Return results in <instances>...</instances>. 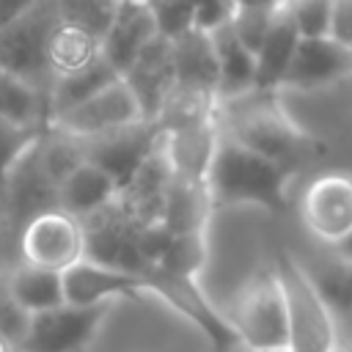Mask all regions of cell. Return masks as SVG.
I'll return each mask as SVG.
<instances>
[{
	"mask_svg": "<svg viewBox=\"0 0 352 352\" xmlns=\"http://www.w3.org/2000/svg\"><path fill=\"white\" fill-rule=\"evenodd\" d=\"M19 261L66 272L72 264L85 258V231L82 220L63 212V209H47L25 223V228L16 236Z\"/></svg>",
	"mask_w": 352,
	"mask_h": 352,
	"instance_id": "obj_8",
	"label": "cell"
},
{
	"mask_svg": "<svg viewBox=\"0 0 352 352\" xmlns=\"http://www.w3.org/2000/svg\"><path fill=\"white\" fill-rule=\"evenodd\" d=\"M0 352H16V346H14V341H8L6 336H0Z\"/></svg>",
	"mask_w": 352,
	"mask_h": 352,
	"instance_id": "obj_37",
	"label": "cell"
},
{
	"mask_svg": "<svg viewBox=\"0 0 352 352\" xmlns=\"http://www.w3.org/2000/svg\"><path fill=\"white\" fill-rule=\"evenodd\" d=\"M38 0H0V30L16 22L22 14H28Z\"/></svg>",
	"mask_w": 352,
	"mask_h": 352,
	"instance_id": "obj_34",
	"label": "cell"
},
{
	"mask_svg": "<svg viewBox=\"0 0 352 352\" xmlns=\"http://www.w3.org/2000/svg\"><path fill=\"white\" fill-rule=\"evenodd\" d=\"M349 52H352V50H349Z\"/></svg>",
	"mask_w": 352,
	"mask_h": 352,
	"instance_id": "obj_39",
	"label": "cell"
},
{
	"mask_svg": "<svg viewBox=\"0 0 352 352\" xmlns=\"http://www.w3.org/2000/svg\"><path fill=\"white\" fill-rule=\"evenodd\" d=\"M212 209L214 206L204 182L173 173L162 201L160 226L168 234H206Z\"/></svg>",
	"mask_w": 352,
	"mask_h": 352,
	"instance_id": "obj_19",
	"label": "cell"
},
{
	"mask_svg": "<svg viewBox=\"0 0 352 352\" xmlns=\"http://www.w3.org/2000/svg\"><path fill=\"white\" fill-rule=\"evenodd\" d=\"M228 19L206 30L217 58V102L242 96L256 88V55L239 41Z\"/></svg>",
	"mask_w": 352,
	"mask_h": 352,
	"instance_id": "obj_18",
	"label": "cell"
},
{
	"mask_svg": "<svg viewBox=\"0 0 352 352\" xmlns=\"http://www.w3.org/2000/svg\"><path fill=\"white\" fill-rule=\"evenodd\" d=\"M283 11V8H280ZM278 16V11H248V8H234L231 11V28H234V33L239 36V41L256 55V50H258V44L264 41V36H267V30H270V25H272V19Z\"/></svg>",
	"mask_w": 352,
	"mask_h": 352,
	"instance_id": "obj_30",
	"label": "cell"
},
{
	"mask_svg": "<svg viewBox=\"0 0 352 352\" xmlns=\"http://www.w3.org/2000/svg\"><path fill=\"white\" fill-rule=\"evenodd\" d=\"M0 118L28 129H47L50 126L47 94L30 85L28 80L0 69Z\"/></svg>",
	"mask_w": 352,
	"mask_h": 352,
	"instance_id": "obj_25",
	"label": "cell"
},
{
	"mask_svg": "<svg viewBox=\"0 0 352 352\" xmlns=\"http://www.w3.org/2000/svg\"><path fill=\"white\" fill-rule=\"evenodd\" d=\"M121 80L132 91L143 118L154 121L176 85L170 38L157 36L151 44H146V50L132 60V66L121 74Z\"/></svg>",
	"mask_w": 352,
	"mask_h": 352,
	"instance_id": "obj_16",
	"label": "cell"
},
{
	"mask_svg": "<svg viewBox=\"0 0 352 352\" xmlns=\"http://www.w3.org/2000/svg\"><path fill=\"white\" fill-rule=\"evenodd\" d=\"M58 14L52 0H38L28 14L0 30V69L28 80L50 96L52 74L47 69V38Z\"/></svg>",
	"mask_w": 352,
	"mask_h": 352,
	"instance_id": "obj_5",
	"label": "cell"
},
{
	"mask_svg": "<svg viewBox=\"0 0 352 352\" xmlns=\"http://www.w3.org/2000/svg\"><path fill=\"white\" fill-rule=\"evenodd\" d=\"M160 143H162V132L154 121H135L129 126L80 140L85 160L99 165L104 173H110L118 190L132 179V173L151 157V151Z\"/></svg>",
	"mask_w": 352,
	"mask_h": 352,
	"instance_id": "obj_12",
	"label": "cell"
},
{
	"mask_svg": "<svg viewBox=\"0 0 352 352\" xmlns=\"http://www.w3.org/2000/svg\"><path fill=\"white\" fill-rule=\"evenodd\" d=\"M286 11L300 33V38L330 36V11L333 0H289Z\"/></svg>",
	"mask_w": 352,
	"mask_h": 352,
	"instance_id": "obj_28",
	"label": "cell"
},
{
	"mask_svg": "<svg viewBox=\"0 0 352 352\" xmlns=\"http://www.w3.org/2000/svg\"><path fill=\"white\" fill-rule=\"evenodd\" d=\"M6 236H8V226H6V217H3V206H0V245L6 242Z\"/></svg>",
	"mask_w": 352,
	"mask_h": 352,
	"instance_id": "obj_38",
	"label": "cell"
},
{
	"mask_svg": "<svg viewBox=\"0 0 352 352\" xmlns=\"http://www.w3.org/2000/svg\"><path fill=\"white\" fill-rule=\"evenodd\" d=\"M330 38L352 50V0H333Z\"/></svg>",
	"mask_w": 352,
	"mask_h": 352,
	"instance_id": "obj_33",
	"label": "cell"
},
{
	"mask_svg": "<svg viewBox=\"0 0 352 352\" xmlns=\"http://www.w3.org/2000/svg\"><path fill=\"white\" fill-rule=\"evenodd\" d=\"M333 250H338L341 256H346V258L352 261V231H349V234H346V236H344V239H341V242H338Z\"/></svg>",
	"mask_w": 352,
	"mask_h": 352,
	"instance_id": "obj_36",
	"label": "cell"
},
{
	"mask_svg": "<svg viewBox=\"0 0 352 352\" xmlns=\"http://www.w3.org/2000/svg\"><path fill=\"white\" fill-rule=\"evenodd\" d=\"M135 121H146L132 91L124 85V80L118 77L116 82H110L107 88L96 91L94 96H88L85 102H80L77 107L55 116L50 121L52 129H60L72 138H94V135H104L110 129H121L129 126Z\"/></svg>",
	"mask_w": 352,
	"mask_h": 352,
	"instance_id": "obj_14",
	"label": "cell"
},
{
	"mask_svg": "<svg viewBox=\"0 0 352 352\" xmlns=\"http://www.w3.org/2000/svg\"><path fill=\"white\" fill-rule=\"evenodd\" d=\"M52 6L58 14V22L77 25L102 38L113 19L118 0H52Z\"/></svg>",
	"mask_w": 352,
	"mask_h": 352,
	"instance_id": "obj_27",
	"label": "cell"
},
{
	"mask_svg": "<svg viewBox=\"0 0 352 352\" xmlns=\"http://www.w3.org/2000/svg\"><path fill=\"white\" fill-rule=\"evenodd\" d=\"M154 19L157 30L165 38H176L184 30L195 28V0H146Z\"/></svg>",
	"mask_w": 352,
	"mask_h": 352,
	"instance_id": "obj_29",
	"label": "cell"
},
{
	"mask_svg": "<svg viewBox=\"0 0 352 352\" xmlns=\"http://www.w3.org/2000/svg\"><path fill=\"white\" fill-rule=\"evenodd\" d=\"M289 0H231L234 8H248V11H280L286 8Z\"/></svg>",
	"mask_w": 352,
	"mask_h": 352,
	"instance_id": "obj_35",
	"label": "cell"
},
{
	"mask_svg": "<svg viewBox=\"0 0 352 352\" xmlns=\"http://www.w3.org/2000/svg\"><path fill=\"white\" fill-rule=\"evenodd\" d=\"M113 305L116 302H60L41 314H30L25 316L16 352H85Z\"/></svg>",
	"mask_w": 352,
	"mask_h": 352,
	"instance_id": "obj_4",
	"label": "cell"
},
{
	"mask_svg": "<svg viewBox=\"0 0 352 352\" xmlns=\"http://www.w3.org/2000/svg\"><path fill=\"white\" fill-rule=\"evenodd\" d=\"M289 256L294 258L308 286L314 289L316 300L327 311L336 327L338 349L352 346V261L327 245H319V253H308V256L289 253Z\"/></svg>",
	"mask_w": 352,
	"mask_h": 352,
	"instance_id": "obj_10",
	"label": "cell"
},
{
	"mask_svg": "<svg viewBox=\"0 0 352 352\" xmlns=\"http://www.w3.org/2000/svg\"><path fill=\"white\" fill-rule=\"evenodd\" d=\"M349 77H352L349 47L333 41L330 36L300 38L278 94H319L341 85Z\"/></svg>",
	"mask_w": 352,
	"mask_h": 352,
	"instance_id": "obj_13",
	"label": "cell"
},
{
	"mask_svg": "<svg viewBox=\"0 0 352 352\" xmlns=\"http://www.w3.org/2000/svg\"><path fill=\"white\" fill-rule=\"evenodd\" d=\"M118 198V184L110 173H104L99 165L82 160L72 173L63 176L58 184V209L74 214V217H88L96 209L113 204Z\"/></svg>",
	"mask_w": 352,
	"mask_h": 352,
	"instance_id": "obj_21",
	"label": "cell"
},
{
	"mask_svg": "<svg viewBox=\"0 0 352 352\" xmlns=\"http://www.w3.org/2000/svg\"><path fill=\"white\" fill-rule=\"evenodd\" d=\"M41 132H44V129L16 126V124L0 118V182H3V176L11 170V165L30 148V143H33Z\"/></svg>",
	"mask_w": 352,
	"mask_h": 352,
	"instance_id": "obj_31",
	"label": "cell"
},
{
	"mask_svg": "<svg viewBox=\"0 0 352 352\" xmlns=\"http://www.w3.org/2000/svg\"><path fill=\"white\" fill-rule=\"evenodd\" d=\"M217 124L226 135L292 173L314 154L316 146L308 129L289 113L278 91L253 88L242 96L217 102Z\"/></svg>",
	"mask_w": 352,
	"mask_h": 352,
	"instance_id": "obj_1",
	"label": "cell"
},
{
	"mask_svg": "<svg viewBox=\"0 0 352 352\" xmlns=\"http://www.w3.org/2000/svg\"><path fill=\"white\" fill-rule=\"evenodd\" d=\"M226 322L248 352H286L292 311L278 261L234 289Z\"/></svg>",
	"mask_w": 352,
	"mask_h": 352,
	"instance_id": "obj_3",
	"label": "cell"
},
{
	"mask_svg": "<svg viewBox=\"0 0 352 352\" xmlns=\"http://www.w3.org/2000/svg\"><path fill=\"white\" fill-rule=\"evenodd\" d=\"M146 228L148 226H140L116 198L113 204L82 217L85 256L94 261L110 264V267H121V270L146 275L148 272V258H146V248H143Z\"/></svg>",
	"mask_w": 352,
	"mask_h": 352,
	"instance_id": "obj_6",
	"label": "cell"
},
{
	"mask_svg": "<svg viewBox=\"0 0 352 352\" xmlns=\"http://www.w3.org/2000/svg\"><path fill=\"white\" fill-rule=\"evenodd\" d=\"M22 327H25V314L16 311V305L11 302V297L6 292V278H0V336L14 341V346H16Z\"/></svg>",
	"mask_w": 352,
	"mask_h": 352,
	"instance_id": "obj_32",
	"label": "cell"
},
{
	"mask_svg": "<svg viewBox=\"0 0 352 352\" xmlns=\"http://www.w3.org/2000/svg\"><path fill=\"white\" fill-rule=\"evenodd\" d=\"M157 36V19L146 0H118L113 19L102 36V58L121 77Z\"/></svg>",
	"mask_w": 352,
	"mask_h": 352,
	"instance_id": "obj_17",
	"label": "cell"
},
{
	"mask_svg": "<svg viewBox=\"0 0 352 352\" xmlns=\"http://www.w3.org/2000/svg\"><path fill=\"white\" fill-rule=\"evenodd\" d=\"M170 52L176 85L217 96V58L206 30L190 28L182 36L170 38Z\"/></svg>",
	"mask_w": 352,
	"mask_h": 352,
	"instance_id": "obj_20",
	"label": "cell"
},
{
	"mask_svg": "<svg viewBox=\"0 0 352 352\" xmlns=\"http://www.w3.org/2000/svg\"><path fill=\"white\" fill-rule=\"evenodd\" d=\"M118 80V72L104 60L99 58L96 63H91L88 69L82 72H74V74H66V77H55L52 85H50V96H47V104H50V121L72 107H77L80 102H85L88 96H94L96 91L107 88L110 82Z\"/></svg>",
	"mask_w": 352,
	"mask_h": 352,
	"instance_id": "obj_26",
	"label": "cell"
},
{
	"mask_svg": "<svg viewBox=\"0 0 352 352\" xmlns=\"http://www.w3.org/2000/svg\"><path fill=\"white\" fill-rule=\"evenodd\" d=\"M300 220L316 245L336 248L352 231V170H322L300 195Z\"/></svg>",
	"mask_w": 352,
	"mask_h": 352,
	"instance_id": "obj_9",
	"label": "cell"
},
{
	"mask_svg": "<svg viewBox=\"0 0 352 352\" xmlns=\"http://www.w3.org/2000/svg\"><path fill=\"white\" fill-rule=\"evenodd\" d=\"M300 33L289 16V11H278L264 41L256 50V91H280V82L294 58Z\"/></svg>",
	"mask_w": 352,
	"mask_h": 352,
	"instance_id": "obj_23",
	"label": "cell"
},
{
	"mask_svg": "<svg viewBox=\"0 0 352 352\" xmlns=\"http://www.w3.org/2000/svg\"><path fill=\"white\" fill-rule=\"evenodd\" d=\"M41 135L30 143V148L11 165V170L0 182V206L8 226V234L25 228L36 214L58 206V182L41 157Z\"/></svg>",
	"mask_w": 352,
	"mask_h": 352,
	"instance_id": "obj_7",
	"label": "cell"
},
{
	"mask_svg": "<svg viewBox=\"0 0 352 352\" xmlns=\"http://www.w3.org/2000/svg\"><path fill=\"white\" fill-rule=\"evenodd\" d=\"M6 292L19 314H41L47 308H55L66 302L63 297V275L19 261L6 272Z\"/></svg>",
	"mask_w": 352,
	"mask_h": 352,
	"instance_id": "obj_22",
	"label": "cell"
},
{
	"mask_svg": "<svg viewBox=\"0 0 352 352\" xmlns=\"http://www.w3.org/2000/svg\"><path fill=\"white\" fill-rule=\"evenodd\" d=\"M292 170L242 146L220 129L204 184L217 209H264L278 212L286 206Z\"/></svg>",
	"mask_w": 352,
	"mask_h": 352,
	"instance_id": "obj_2",
	"label": "cell"
},
{
	"mask_svg": "<svg viewBox=\"0 0 352 352\" xmlns=\"http://www.w3.org/2000/svg\"><path fill=\"white\" fill-rule=\"evenodd\" d=\"M102 58V38L77 25L55 22L47 38V69L55 77H66L88 69Z\"/></svg>",
	"mask_w": 352,
	"mask_h": 352,
	"instance_id": "obj_24",
	"label": "cell"
},
{
	"mask_svg": "<svg viewBox=\"0 0 352 352\" xmlns=\"http://www.w3.org/2000/svg\"><path fill=\"white\" fill-rule=\"evenodd\" d=\"M278 270H280L286 297H289V311H292L286 352H338L336 327L289 253L278 258Z\"/></svg>",
	"mask_w": 352,
	"mask_h": 352,
	"instance_id": "obj_11",
	"label": "cell"
},
{
	"mask_svg": "<svg viewBox=\"0 0 352 352\" xmlns=\"http://www.w3.org/2000/svg\"><path fill=\"white\" fill-rule=\"evenodd\" d=\"M63 275V297L74 305H99V302H118L121 297H135L148 289L146 275L110 267L94 258H80Z\"/></svg>",
	"mask_w": 352,
	"mask_h": 352,
	"instance_id": "obj_15",
	"label": "cell"
}]
</instances>
